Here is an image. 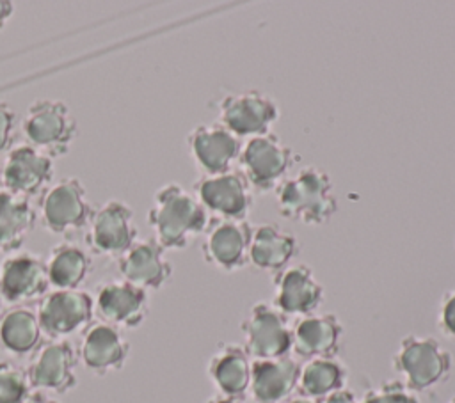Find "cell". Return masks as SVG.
<instances>
[{"mask_svg": "<svg viewBox=\"0 0 455 403\" xmlns=\"http://www.w3.org/2000/svg\"><path fill=\"white\" fill-rule=\"evenodd\" d=\"M208 215L196 195L176 183H167L155 192L148 211V224L155 241L164 250L185 249L190 240L204 233Z\"/></svg>", "mask_w": 455, "mask_h": 403, "instance_id": "obj_1", "label": "cell"}, {"mask_svg": "<svg viewBox=\"0 0 455 403\" xmlns=\"http://www.w3.org/2000/svg\"><path fill=\"white\" fill-rule=\"evenodd\" d=\"M277 206L290 220L309 225L325 224L338 209L332 179L316 167H304L279 185Z\"/></svg>", "mask_w": 455, "mask_h": 403, "instance_id": "obj_2", "label": "cell"}, {"mask_svg": "<svg viewBox=\"0 0 455 403\" xmlns=\"http://www.w3.org/2000/svg\"><path fill=\"white\" fill-rule=\"evenodd\" d=\"M393 367L412 392L428 391L444 382L451 371V355L430 336H407L393 355Z\"/></svg>", "mask_w": 455, "mask_h": 403, "instance_id": "obj_3", "label": "cell"}, {"mask_svg": "<svg viewBox=\"0 0 455 403\" xmlns=\"http://www.w3.org/2000/svg\"><path fill=\"white\" fill-rule=\"evenodd\" d=\"M21 128L32 147H41L52 156L68 153L76 137V121L68 105L59 99L34 101L21 121Z\"/></svg>", "mask_w": 455, "mask_h": 403, "instance_id": "obj_4", "label": "cell"}, {"mask_svg": "<svg viewBox=\"0 0 455 403\" xmlns=\"http://www.w3.org/2000/svg\"><path fill=\"white\" fill-rule=\"evenodd\" d=\"M43 225L53 234H69L87 225L92 208L78 178H62L39 201Z\"/></svg>", "mask_w": 455, "mask_h": 403, "instance_id": "obj_5", "label": "cell"}, {"mask_svg": "<svg viewBox=\"0 0 455 403\" xmlns=\"http://www.w3.org/2000/svg\"><path fill=\"white\" fill-rule=\"evenodd\" d=\"M240 328L245 339L243 348L254 360L284 357L291 350V327L274 304H254Z\"/></svg>", "mask_w": 455, "mask_h": 403, "instance_id": "obj_6", "label": "cell"}, {"mask_svg": "<svg viewBox=\"0 0 455 403\" xmlns=\"http://www.w3.org/2000/svg\"><path fill=\"white\" fill-rule=\"evenodd\" d=\"M36 314L41 332L50 339H60L92 321L94 300L82 289H55L39 300Z\"/></svg>", "mask_w": 455, "mask_h": 403, "instance_id": "obj_7", "label": "cell"}, {"mask_svg": "<svg viewBox=\"0 0 455 403\" xmlns=\"http://www.w3.org/2000/svg\"><path fill=\"white\" fill-rule=\"evenodd\" d=\"M242 174L256 190L274 188L293 163V151L277 135L265 133L249 138L240 151Z\"/></svg>", "mask_w": 455, "mask_h": 403, "instance_id": "obj_8", "label": "cell"}, {"mask_svg": "<svg viewBox=\"0 0 455 403\" xmlns=\"http://www.w3.org/2000/svg\"><path fill=\"white\" fill-rule=\"evenodd\" d=\"M219 115L220 124L233 135L252 138L268 133L279 117V108L270 96L251 89L224 96L219 105Z\"/></svg>", "mask_w": 455, "mask_h": 403, "instance_id": "obj_9", "label": "cell"}, {"mask_svg": "<svg viewBox=\"0 0 455 403\" xmlns=\"http://www.w3.org/2000/svg\"><path fill=\"white\" fill-rule=\"evenodd\" d=\"M196 199L215 217L245 220L254 197L251 185L240 170H228L215 176H201L194 185Z\"/></svg>", "mask_w": 455, "mask_h": 403, "instance_id": "obj_10", "label": "cell"}, {"mask_svg": "<svg viewBox=\"0 0 455 403\" xmlns=\"http://www.w3.org/2000/svg\"><path fill=\"white\" fill-rule=\"evenodd\" d=\"M252 229L245 220H231L213 217L203 233V257L208 265L235 272L249 261V243Z\"/></svg>", "mask_w": 455, "mask_h": 403, "instance_id": "obj_11", "label": "cell"}, {"mask_svg": "<svg viewBox=\"0 0 455 403\" xmlns=\"http://www.w3.org/2000/svg\"><path fill=\"white\" fill-rule=\"evenodd\" d=\"M28 383L39 391L66 394L76 385V352L64 339L41 343L27 367Z\"/></svg>", "mask_w": 455, "mask_h": 403, "instance_id": "obj_12", "label": "cell"}, {"mask_svg": "<svg viewBox=\"0 0 455 403\" xmlns=\"http://www.w3.org/2000/svg\"><path fill=\"white\" fill-rule=\"evenodd\" d=\"M137 240L132 208L123 201H108L91 213L87 245L101 256H121Z\"/></svg>", "mask_w": 455, "mask_h": 403, "instance_id": "obj_13", "label": "cell"}, {"mask_svg": "<svg viewBox=\"0 0 455 403\" xmlns=\"http://www.w3.org/2000/svg\"><path fill=\"white\" fill-rule=\"evenodd\" d=\"M187 146L204 176L224 174L240 156L242 142L220 122L199 124L187 135Z\"/></svg>", "mask_w": 455, "mask_h": 403, "instance_id": "obj_14", "label": "cell"}, {"mask_svg": "<svg viewBox=\"0 0 455 403\" xmlns=\"http://www.w3.org/2000/svg\"><path fill=\"white\" fill-rule=\"evenodd\" d=\"M52 176V158L28 144H21L9 151L0 179L7 192L27 199L41 194V190L50 183Z\"/></svg>", "mask_w": 455, "mask_h": 403, "instance_id": "obj_15", "label": "cell"}, {"mask_svg": "<svg viewBox=\"0 0 455 403\" xmlns=\"http://www.w3.org/2000/svg\"><path fill=\"white\" fill-rule=\"evenodd\" d=\"M94 309L112 327L137 328L149 312V300L146 289L126 281H110L98 288Z\"/></svg>", "mask_w": 455, "mask_h": 403, "instance_id": "obj_16", "label": "cell"}, {"mask_svg": "<svg viewBox=\"0 0 455 403\" xmlns=\"http://www.w3.org/2000/svg\"><path fill=\"white\" fill-rule=\"evenodd\" d=\"M50 286L46 265L34 254H16L0 265V296L12 305L43 298Z\"/></svg>", "mask_w": 455, "mask_h": 403, "instance_id": "obj_17", "label": "cell"}, {"mask_svg": "<svg viewBox=\"0 0 455 403\" xmlns=\"http://www.w3.org/2000/svg\"><path fill=\"white\" fill-rule=\"evenodd\" d=\"M130 355V343L117 327L105 321H91L82 336L80 359L94 375L123 369Z\"/></svg>", "mask_w": 455, "mask_h": 403, "instance_id": "obj_18", "label": "cell"}, {"mask_svg": "<svg viewBox=\"0 0 455 403\" xmlns=\"http://www.w3.org/2000/svg\"><path fill=\"white\" fill-rule=\"evenodd\" d=\"M123 281L140 289H160L172 275V266L165 250L153 240H135L132 247L117 257Z\"/></svg>", "mask_w": 455, "mask_h": 403, "instance_id": "obj_19", "label": "cell"}, {"mask_svg": "<svg viewBox=\"0 0 455 403\" xmlns=\"http://www.w3.org/2000/svg\"><path fill=\"white\" fill-rule=\"evenodd\" d=\"M274 305L284 316H307L322 304L323 286L306 265H293L281 270L274 279Z\"/></svg>", "mask_w": 455, "mask_h": 403, "instance_id": "obj_20", "label": "cell"}, {"mask_svg": "<svg viewBox=\"0 0 455 403\" xmlns=\"http://www.w3.org/2000/svg\"><path fill=\"white\" fill-rule=\"evenodd\" d=\"M300 366L288 355L251 362V394L256 403H281L299 383Z\"/></svg>", "mask_w": 455, "mask_h": 403, "instance_id": "obj_21", "label": "cell"}, {"mask_svg": "<svg viewBox=\"0 0 455 403\" xmlns=\"http://www.w3.org/2000/svg\"><path fill=\"white\" fill-rule=\"evenodd\" d=\"M343 327L334 314L302 316L291 328V348L299 357H332L341 343Z\"/></svg>", "mask_w": 455, "mask_h": 403, "instance_id": "obj_22", "label": "cell"}, {"mask_svg": "<svg viewBox=\"0 0 455 403\" xmlns=\"http://www.w3.org/2000/svg\"><path fill=\"white\" fill-rule=\"evenodd\" d=\"M297 252L299 243L295 234L275 224H261L251 234L249 261L258 270L279 273Z\"/></svg>", "mask_w": 455, "mask_h": 403, "instance_id": "obj_23", "label": "cell"}, {"mask_svg": "<svg viewBox=\"0 0 455 403\" xmlns=\"http://www.w3.org/2000/svg\"><path fill=\"white\" fill-rule=\"evenodd\" d=\"M208 376L222 396L240 398L251 383V360L243 346L222 344L208 362Z\"/></svg>", "mask_w": 455, "mask_h": 403, "instance_id": "obj_24", "label": "cell"}, {"mask_svg": "<svg viewBox=\"0 0 455 403\" xmlns=\"http://www.w3.org/2000/svg\"><path fill=\"white\" fill-rule=\"evenodd\" d=\"M37 314L25 305H12L0 314V348L11 355L23 357L41 344Z\"/></svg>", "mask_w": 455, "mask_h": 403, "instance_id": "obj_25", "label": "cell"}, {"mask_svg": "<svg viewBox=\"0 0 455 403\" xmlns=\"http://www.w3.org/2000/svg\"><path fill=\"white\" fill-rule=\"evenodd\" d=\"M36 225V211L27 199L0 190V250H18Z\"/></svg>", "mask_w": 455, "mask_h": 403, "instance_id": "obj_26", "label": "cell"}, {"mask_svg": "<svg viewBox=\"0 0 455 403\" xmlns=\"http://www.w3.org/2000/svg\"><path fill=\"white\" fill-rule=\"evenodd\" d=\"M50 284L57 289H78L91 272V257L75 243H59L52 247L44 261Z\"/></svg>", "mask_w": 455, "mask_h": 403, "instance_id": "obj_27", "label": "cell"}, {"mask_svg": "<svg viewBox=\"0 0 455 403\" xmlns=\"http://www.w3.org/2000/svg\"><path fill=\"white\" fill-rule=\"evenodd\" d=\"M347 380L345 366L334 357L309 359L299 373V391L304 398L322 399L334 391L343 389Z\"/></svg>", "mask_w": 455, "mask_h": 403, "instance_id": "obj_28", "label": "cell"}, {"mask_svg": "<svg viewBox=\"0 0 455 403\" xmlns=\"http://www.w3.org/2000/svg\"><path fill=\"white\" fill-rule=\"evenodd\" d=\"M28 392L27 369L14 362L0 360V403H21Z\"/></svg>", "mask_w": 455, "mask_h": 403, "instance_id": "obj_29", "label": "cell"}, {"mask_svg": "<svg viewBox=\"0 0 455 403\" xmlns=\"http://www.w3.org/2000/svg\"><path fill=\"white\" fill-rule=\"evenodd\" d=\"M363 403H418V399L402 382H386L370 389L364 394Z\"/></svg>", "mask_w": 455, "mask_h": 403, "instance_id": "obj_30", "label": "cell"}, {"mask_svg": "<svg viewBox=\"0 0 455 403\" xmlns=\"http://www.w3.org/2000/svg\"><path fill=\"white\" fill-rule=\"evenodd\" d=\"M439 328L444 336L455 339V288L446 291L441 300Z\"/></svg>", "mask_w": 455, "mask_h": 403, "instance_id": "obj_31", "label": "cell"}, {"mask_svg": "<svg viewBox=\"0 0 455 403\" xmlns=\"http://www.w3.org/2000/svg\"><path fill=\"white\" fill-rule=\"evenodd\" d=\"M14 128V112L7 103L0 101V153L11 146Z\"/></svg>", "mask_w": 455, "mask_h": 403, "instance_id": "obj_32", "label": "cell"}, {"mask_svg": "<svg viewBox=\"0 0 455 403\" xmlns=\"http://www.w3.org/2000/svg\"><path fill=\"white\" fill-rule=\"evenodd\" d=\"M320 403H359V401H357V398L354 396L352 391L339 389V391H334L329 396L322 398Z\"/></svg>", "mask_w": 455, "mask_h": 403, "instance_id": "obj_33", "label": "cell"}, {"mask_svg": "<svg viewBox=\"0 0 455 403\" xmlns=\"http://www.w3.org/2000/svg\"><path fill=\"white\" fill-rule=\"evenodd\" d=\"M21 403H60V401H57L55 398H52L43 391H36V392H28Z\"/></svg>", "mask_w": 455, "mask_h": 403, "instance_id": "obj_34", "label": "cell"}, {"mask_svg": "<svg viewBox=\"0 0 455 403\" xmlns=\"http://www.w3.org/2000/svg\"><path fill=\"white\" fill-rule=\"evenodd\" d=\"M14 5L9 0H0V28L5 27L7 20L12 16Z\"/></svg>", "mask_w": 455, "mask_h": 403, "instance_id": "obj_35", "label": "cell"}, {"mask_svg": "<svg viewBox=\"0 0 455 403\" xmlns=\"http://www.w3.org/2000/svg\"><path fill=\"white\" fill-rule=\"evenodd\" d=\"M208 403H242L238 398H229V396H222V394H219V396H213V398H210L208 399Z\"/></svg>", "mask_w": 455, "mask_h": 403, "instance_id": "obj_36", "label": "cell"}, {"mask_svg": "<svg viewBox=\"0 0 455 403\" xmlns=\"http://www.w3.org/2000/svg\"><path fill=\"white\" fill-rule=\"evenodd\" d=\"M286 403H316V401H315V399H311V398L299 396V398H293V399H290V401H286Z\"/></svg>", "mask_w": 455, "mask_h": 403, "instance_id": "obj_37", "label": "cell"}, {"mask_svg": "<svg viewBox=\"0 0 455 403\" xmlns=\"http://www.w3.org/2000/svg\"><path fill=\"white\" fill-rule=\"evenodd\" d=\"M448 403H455V396H453V398H451Z\"/></svg>", "mask_w": 455, "mask_h": 403, "instance_id": "obj_38", "label": "cell"}, {"mask_svg": "<svg viewBox=\"0 0 455 403\" xmlns=\"http://www.w3.org/2000/svg\"><path fill=\"white\" fill-rule=\"evenodd\" d=\"M0 183H2V179H0Z\"/></svg>", "mask_w": 455, "mask_h": 403, "instance_id": "obj_39", "label": "cell"}]
</instances>
